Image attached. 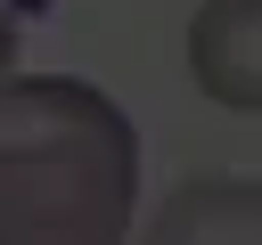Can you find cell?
<instances>
[{"label": "cell", "instance_id": "4", "mask_svg": "<svg viewBox=\"0 0 262 245\" xmlns=\"http://www.w3.org/2000/svg\"><path fill=\"white\" fill-rule=\"evenodd\" d=\"M8 82H16V24H8V8H0V98H8Z\"/></svg>", "mask_w": 262, "mask_h": 245}, {"label": "cell", "instance_id": "2", "mask_svg": "<svg viewBox=\"0 0 262 245\" xmlns=\"http://www.w3.org/2000/svg\"><path fill=\"white\" fill-rule=\"evenodd\" d=\"M188 82L229 114H262V0H196Z\"/></svg>", "mask_w": 262, "mask_h": 245}, {"label": "cell", "instance_id": "3", "mask_svg": "<svg viewBox=\"0 0 262 245\" xmlns=\"http://www.w3.org/2000/svg\"><path fill=\"white\" fill-rule=\"evenodd\" d=\"M131 245H262V180L196 172L139 220Z\"/></svg>", "mask_w": 262, "mask_h": 245}, {"label": "cell", "instance_id": "1", "mask_svg": "<svg viewBox=\"0 0 262 245\" xmlns=\"http://www.w3.org/2000/svg\"><path fill=\"white\" fill-rule=\"evenodd\" d=\"M139 131L82 74H25L0 98V245H131Z\"/></svg>", "mask_w": 262, "mask_h": 245}]
</instances>
